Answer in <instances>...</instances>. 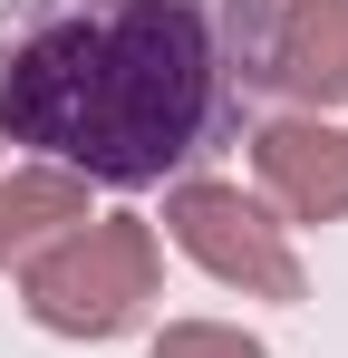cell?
<instances>
[{"mask_svg":"<svg viewBox=\"0 0 348 358\" xmlns=\"http://www.w3.org/2000/svg\"><path fill=\"white\" fill-rule=\"evenodd\" d=\"M261 0H10L0 136L87 184H165L261 59Z\"/></svg>","mask_w":348,"mask_h":358,"instance_id":"cell-1","label":"cell"},{"mask_svg":"<svg viewBox=\"0 0 348 358\" xmlns=\"http://www.w3.org/2000/svg\"><path fill=\"white\" fill-rule=\"evenodd\" d=\"M155 271H165L155 223L145 213H97L20 271V310L49 339H126L155 310Z\"/></svg>","mask_w":348,"mask_h":358,"instance_id":"cell-2","label":"cell"},{"mask_svg":"<svg viewBox=\"0 0 348 358\" xmlns=\"http://www.w3.org/2000/svg\"><path fill=\"white\" fill-rule=\"evenodd\" d=\"M165 233H174V252L194 262V271H213L223 291H242V300H300L310 281H300V252H290V233L242 194V184H213V175H184L165 194Z\"/></svg>","mask_w":348,"mask_h":358,"instance_id":"cell-3","label":"cell"},{"mask_svg":"<svg viewBox=\"0 0 348 358\" xmlns=\"http://www.w3.org/2000/svg\"><path fill=\"white\" fill-rule=\"evenodd\" d=\"M261 87H281L300 117H329L348 107V0H281L261 20Z\"/></svg>","mask_w":348,"mask_h":358,"instance_id":"cell-4","label":"cell"},{"mask_svg":"<svg viewBox=\"0 0 348 358\" xmlns=\"http://www.w3.org/2000/svg\"><path fill=\"white\" fill-rule=\"evenodd\" d=\"M252 175L290 223H348V126L300 117V107L252 126Z\"/></svg>","mask_w":348,"mask_h":358,"instance_id":"cell-5","label":"cell"},{"mask_svg":"<svg viewBox=\"0 0 348 358\" xmlns=\"http://www.w3.org/2000/svg\"><path fill=\"white\" fill-rule=\"evenodd\" d=\"M78 223H97L87 213V175H68V165H10L0 175V271H29Z\"/></svg>","mask_w":348,"mask_h":358,"instance_id":"cell-6","label":"cell"},{"mask_svg":"<svg viewBox=\"0 0 348 358\" xmlns=\"http://www.w3.org/2000/svg\"><path fill=\"white\" fill-rule=\"evenodd\" d=\"M145 358H271L252 329H223V320H165Z\"/></svg>","mask_w":348,"mask_h":358,"instance_id":"cell-7","label":"cell"}]
</instances>
